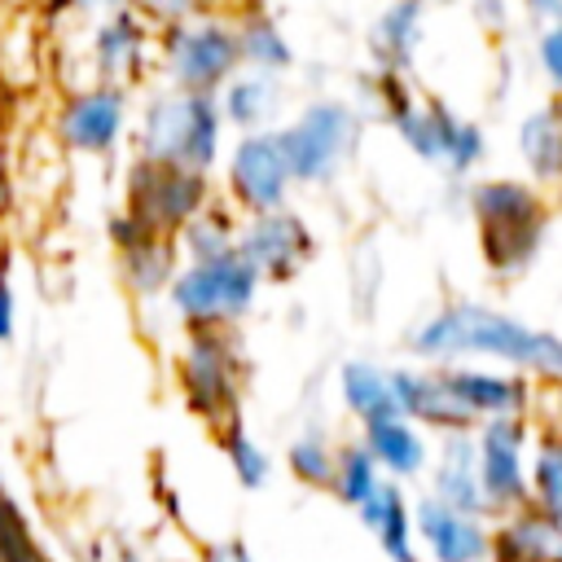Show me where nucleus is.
Wrapping results in <instances>:
<instances>
[{"label":"nucleus","instance_id":"obj_1","mask_svg":"<svg viewBox=\"0 0 562 562\" xmlns=\"http://www.w3.org/2000/svg\"><path fill=\"white\" fill-rule=\"evenodd\" d=\"M408 351L422 364H501L536 378L540 386L562 382V334L527 325L522 316L483 303V299H448L426 312L408 329Z\"/></svg>","mask_w":562,"mask_h":562},{"label":"nucleus","instance_id":"obj_2","mask_svg":"<svg viewBox=\"0 0 562 562\" xmlns=\"http://www.w3.org/2000/svg\"><path fill=\"white\" fill-rule=\"evenodd\" d=\"M364 92H369L373 110L382 114V123L395 132V140L417 162L443 167L457 180H465L470 171L483 167V158H487V132H483V123L457 114L439 97L417 92L408 75L373 70V75H364Z\"/></svg>","mask_w":562,"mask_h":562},{"label":"nucleus","instance_id":"obj_3","mask_svg":"<svg viewBox=\"0 0 562 562\" xmlns=\"http://www.w3.org/2000/svg\"><path fill=\"white\" fill-rule=\"evenodd\" d=\"M465 211L474 220L479 259L492 277L514 281L536 268L549 237V193L527 176H479L465 189Z\"/></svg>","mask_w":562,"mask_h":562},{"label":"nucleus","instance_id":"obj_4","mask_svg":"<svg viewBox=\"0 0 562 562\" xmlns=\"http://www.w3.org/2000/svg\"><path fill=\"white\" fill-rule=\"evenodd\" d=\"M224 149H228V123L220 97L171 83H158L140 97L132 119V154L215 176Z\"/></svg>","mask_w":562,"mask_h":562},{"label":"nucleus","instance_id":"obj_5","mask_svg":"<svg viewBox=\"0 0 562 562\" xmlns=\"http://www.w3.org/2000/svg\"><path fill=\"white\" fill-rule=\"evenodd\" d=\"M277 132H281V145L290 154L294 184L299 189H325L360 154L364 110L347 97H312Z\"/></svg>","mask_w":562,"mask_h":562},{"label":"nucleus","instance_id":"obj_6","mask_svg":"<svg viewBox=\"0 0 562 562\" xmlns=\"http://www.w3.org/2000/svg\"><path fill=\"white\" fill-rule=\"evenodd\" d=\"M171 369H176L180 404L198 422H206L211 430L241 422L246 356L237 347V329H184Z\"/></svg>","mask_w":562,"mask_h":562},{"label":"nucleus","instance_id":"obj_7","mask_svg":"<svg viewBox=\"0 0 562 562\" xmlns=\"http://www.w3.org/2000/svg\"><path fill=\"white\" fill-rule=\"evenodd\" d=\"M263 294V277L233 250L220 259L180 263L162 303L180 329H237Z\"/></svg>","mask_w":562,"mask_h":562},{"label":"nucleus","instance_id":"obj_8","mask_svg":"<svg viewBox=\"0 0 562 562\" xmlns=\"http://www.w3.org/2000/svg\"><path fill=\"white\" fill-rule=\"evenodd\" d=\"M220 198L211 171H193L180 162H158L132 154L119 180V211L158 237H176L202 206Z\"/></svg>","mask_w":562,"mask_h":562},{"label":"nucleus","instance_id":"obj_9","mask_svg":"<svg viewBox=\"0 0 562 562\" xmlns=\"http://www.w3.org/2000/svg\"><path fill=\"white\" fill-rule=\"evenodd\" d=\"M158 79L171 88H189V92H220L237 70V35H233V18L224 9L162 26L158 31V61H154Z\"/></svg>","mask_w":562,"mask_h":562},{"label":"nucleus","instance_id":"obj_10","mask_svg":"<svg viewBox=\"0 0 562 562\" xmlns=\"http://www.w3.org/2000/svg\"><path fill=\"white\" fill-rule=\"evenodd\" d=\"M215 189L220 198L237 211V215H255V211H277L290 206L294 198V167L290 154L281 145V132H237L228 136V149L215 167Z\"/></svg>","mask_w":562,"mask_h":562},{"label":"nucleus","instance_id":"obj_11","mask_svg":"<svg viewBox=\"0 0 562 562\" xmlns=\"http://www.w3.org/2000/svg\"><path fill=\"white\" fill-rule=\"evenodd\" d=\"M136 101L119 83H75L53 110V140L75 158H114L132 136Z\"/></svg>","mask_w":562,"mask_h":562},{"label":"nucleus","instance_id":"obj_12","mask_svg":"<svg viewBox=\"0 0 562 562\" xmlns=\"http://www.w3.org/2000/svg\"><path fill=\"white\" fill-rule=\"evenodd\" d=\"M316 228L312 220L290 202L277 211L241 215L237 228V255L263 277V285H290L316 263Z\"/></svg>","mask_w":562,"mask_h":562},{"label":"nucleus","instance_id":"obj_13","mask_svg":"<svg viewBox=\"0 0 562 562\" xmlns=\"http://www.w3.org/2000/svg\"><path fill=\"white\" fill-rule=\"evenodd\" d=\"M83 57L97 83H119V88H136L149 79L154 61H158V31L132 9H110L97 13L83 40Z\"/></svg>","mask_w":562,"mask_h":562},{"label":"nucleus","instance_id":"obj_14","mask_svg":"<svg viewBox=\"0 0 562 562\" xmlns=\"http://www.w3.org/2000/svg\"><path fill=\"white\" fill-rule=\"evenodd\" d=\"M536 422L531 417H492L474 426L479 483L487 501V518L527 505V457H531Z\"/></svg>","mask_w":562,"mask_h":562},{"label":"nucleus","instance_id":"obj_15","mask_svg":"<svg viewBox=\"0 0 562 562\" xmlns=\"http://www.w3.org/2000/svg\"><path fill=\"white\" fill-rule=\"evenodd\" d=\"M448 391L457 395V404L470 413V422H492V417H536L540 408V382L518 373V369H501V364H479V360H461V364H439Z\"/></svg>","mask_w":562,"mask_h":562},{"label":"nucleus","instance_id":"obj_16","mask_svg":"<svg viewBox=\"0 0 562 562\" xmlns=\"http://www.w3.org/2000/svg\"><path fill=\"white\" fill-rule=\"evenodd\" d=\"M105 237H110V250H114L119 285L140 303L162 299L171 277H176V268H180L176 237H158V233L140 228L132 215H123V211H114L105 220Z\"/></svg>","mask_w":562,"mask_h":562},{"label":"nucleus","instance_id":"obj_17","mask_svg":"<svg viewBox=\"0 0 562 562\" xmlns=\"http://www.w3.org/2000/svg\"><path fill=\"white\" fill-rule=\"evenodd\" d=\"M413 531L430 562H487L492 553V518L452 509L430 492L413 501Z\"/></svg>","mask_w":562,"mask_h":562},{"label":"nucleus","instance_id":"obj_18","mask_svg":"<svg viewBox=\"0 0 562 562\" xmlns=\"http://www.w3.org/2000/svg\"><path fill=\"white\" fill-rule=\"evenodd\" d=\"M391 386H395V404L408 422H417L426 435H457V430H474L470 413L457 404V395L443 382L439 364H395L391 369Z\"/></svg>","mask_w":562,"mask_h":562},{"label":"nucleus","instance_id":"obj_19","mask_svg":"<svg viewBox=\"0 0 562 562\" xmlns=\"http://www.w3.org/2000/svg\"><path fill=\"white\" fill-rule=\"evenodd\" d=\"M426 0H386L364 35V48L373 57V70L391 75H413L417 53L426 44Z\"/></svg>","mask_w":562,"mask_h":562},{"label":"nucleus","instance_id":"obj_20","mask_svg":"<svg viewBox=\"0 0 562 562\" xmlns=\"http://www.w3.org/2000/svg\"><path fill=\"white\" fill-rule=\"evenodd\" d=\"M487 562H562V518L536 509L531 501L496 514Z\"/></svg>","mask_w":562,"mask_h":562},{"label":"nucleus","instance_id":"obj_21","mask_svg":"<svg viewBox=\"0 0 562 562\" xmlns=\"http://www.w3.org/2000/svg\"><path fill=\"white\" fill-rule=\"evenodd\" d=\"M426 479H430L435 501L487 518V501H483V483H479V457H474V430L439 435V448L430 452Z\"/></svg>","mask_w":562,"mask_h":562},{"label":"nucleus","instance_id":"obj_22","mask_svg":"<svg viewBox=\"0 0 562 562\" xmlns=\"http://www.w3.org/2000/svg\"><path fill=\"white\" fill-rule=\"evenodd\" d=\"M514 149L531 184H540L544 193H562V97H549L518 119Z\"/></svg>","mask_w":562,"mask_h":562},{"label":"nucleus","instance_id":"obj_23","mask_svg":"<svg viewBox=\"0 0 562 562\" xmlns=\"http://www.w3.org/2000/svg\"><path fill=\"white\" fill-rule=\"evenodd\" d=\"M228 18H233L241 70H259V75H277V79H285L294 70L299 57H294L290 31L268 4H246V9H237Z\"/></svg>","mask_w":562,"mask_h":562},{"label":"nucleus","instance_id":"obj_24","mask_svg":"<svg viewBox=\"0 0 562 562\" xmlns=\"http://www.w3.org/2000/svg\"><path fill=\"white\" fill-rule=\"evenodd\" d=\"M360 443L373 452V461L382 465V474L395 479V483L422 479L430 470V452H435L430 448V435L417 422H408L404 413L360 426Z\"/></svg>","mask_w":562,"mask_h":562},{"label":"nucleus","instance_id":"obj_25","mask_svg":"<svg viewBox=\"0 0 562 562\" xmlns=\"http://www.w3.org/2000/svg\"><path fill=\"white\" fill-rule=\"evenodd\" d=\"M356 518L378 540V549H382L386 562H422L417 531H413V501H408L404 483L382 479L378 492L356 509Z\"/></svg>","mask_w":562,"mask_h":562},{"label":"nucleus","instance_id":"obj_26","mask_svg":"<svg viewBox=\"0 0 562 562\" xmlns=\"http://www.w3.org/2000/svg\"><path fill=\"white\" fill-rule=\"evenodd\" d=\"M220 110L228 132H268L281 127V110H285V88L277 75H259V70H237L220 92Z\"/></svg>","mask_w":562,"mask_h":562},{"label":"nucleus","instance_id":"obj_27","mask_svg":"<svg viewBox=\"0 0 562 562\" xmlns=\"http://www.w3.org/2000/svg\"><path fill=\"white\" fill-rule=\"evenodd\" d=\"M338 404L351 413L356 426H369V422H382V417H395L400 404H395V386H391V369L378 364V360H364V356H351L338 364Z\"/></svg>","mask_w":562,"mask_h":562},{"label":"nucleus","instance_id":"obj_28","mask_svg":"<svg viewBox=\"0 0 562 562\" xmlns=\"http://www.w3.org/2000/svg\"><path fill=\"white\" fill-rule=\"evenodd\" d=\"M237 228H241V215H237L224 198H215L211 206H202V211L176 233L180 263H198V259L233 255V250H237Z\"/></svg>","mask_w":562,"mask_h":562},{"label":"nucleus","instance_id":"obj_29","mask_svg":"<svg viewBox=\"0 0 562 562\" xmlns=\"http://www.w3.org/2000/svg\"><path fill=\"white\" fill-rule=\"evenodd\" d=\"M527 501L553 518H562V435L536 426L531 457H527Z\"/></svg>","mask_w":562,"mask_h":562},{"label":"nucleus","instance_id":"obj_30","mask_svg":"<svg viewBox=\"0 0 562 562\" xmlns=\"http://www.w3.org/2000/svg\"><path fill=\"white\" fill-rule=\"evenodd\" d=\"M382 479H386L382 465L373 461V452H369L360 439L338 443V461H334V483H329V492H334L347 509H360V505L378 492Z\"/></svg>","mask_w":562,"mask_h":562},{"label":"nucleus","instance_id":"obj_31","mask_svg":"<svg viewBox=\"0 0 562 562\" xmlns=\"http://www.w3.org/2000/svg\"><path fill=\"white\" fill-rule=\"evenodd\" d=\"M215 443H220V452H224L233 479H237L246 492L268 487V479H272V457H268V448L246 430V422H228L224 430H215Z\"/></svg>","mask_w":562,"mask_h":562},{"label":"nucleus","instance_id":"obj_32","mask_svg":"<svg viewBox=\"0 0 562 562\" xmlns=\"http://www.w3.org/2000/svg\"><path fill=\"white\" fill-rule=\"evenodd\" d=\"M334 461H338V443H329L321 430H303L285 443V470L294 483L303 487H316V492H329L334 483Z\"/></svg>","mask_w":562,"mask_h":562},{"label":"nucleus","instance_id":"obj_33","mask_svg":"<svg viewBox=\"0 0 562 562\" xmlns=\"http://www.w3.org/2000/svg\"><path fill=\"white\" fill-rule=\"evenodd\" d=\"M0 562H53L4 483H0Z\"/></svg>","mask_w":562,"mask_h":562},{"label":"nucleus","instance_id":"obj_34","mask_svg":"<svg viewBox=\"0 0 562 562\" xmlns=\"http://www.w3.org/2000/svg\"><path fill=\"white\" fill-rule=\"evenodd\" d=\"M531 53H536V70H540V79L549 83V92L562 97V18L540 22Z\"/></svg>","mask_w":562,"mask_h":562},{"label":"nucleus","instance_id":"obj_35","mask_svg":"<svg viewBox=\"0 0 562 562\" xmlns=\"http://www.w3.org/2000/svg\"><path fill=\"white\" fill-rule=\"evenodd\" d=\"M154 31L162 26H176V22H189V18H202V13H215L220 0H127Z\"/></svg>","mask_w":562,"mask_h":562},{"label":"nucleus","instance_id":"obj_36","mask_svg":"<svg viewBox=\"0 0 562 562\" xmlns=\"http://www.w3.org/2000/svg\"><path fill=\"white\" fill-rule=\"evenodd\" d=\"M13 338H18V285L9 259H0V347H9Z\"/></svg>","mask_w":562,"mask_h":562},{"label":"nucleus","instance_id":"obj_37","mask_svg":"<svg viewBox=\"0 0 562 562\" xmlns=\"http://www.w3.org/2000/svg\"><path fill=\"white\" fill-rule=\"evenodd\" d=\"M13 211H18V176H13V167L0 149V224H9Z\"/></svg>","mask_w":562,"mask_h":562},{"label":"nucleus","instance_id":"obj_38","mask_svg":"<svg viewBox=\"0 0 562 562\" xmlns=\"http://www.w3.org/2000/svg\"><path fill=\"white\" fill-rule=\"evenodd\" d=\"M202 562H255V553L241 540H215V544H202Z\"/></svg>","mask_w":562,"mask_h":562},{"label":"nucleus","instance_id":"obj_39","mask_svg":"<svg viewBox=\"0 0 562 562\" xmlns=\"http://www.w3.org/2000/svg\"><path fill=\"white\" fill-rule=\"evenodd\" d=\"M544 426L562 435V382H549V404H544Z\"/></svg>","mask_w":562,"mask_h":562},{"label":"nucleus","instance_id":"obj_40","mask_svg":"<svg viewBox=\"0 0 562 562\" xmlns=\"http://www.w3.org/2000/svg\"><path fill=\"white\" fill-rule=\"evenodd\" d=\"M536 22H549V18H562V0H518Z\"/></svg>","mask_w":562,"mask_h":562},{"label":"nucleus","instance_id":"obj_41","mask_svg":"<svg viewBox=\"0 0 562 562\" xmlns=\"http://www.w3.org/2000/svg\"><path fill=\"white\" fill-rule=\"evenodd\" d=\"M66 4H70L75 13H92V18H97V13H110V9H123L127 0H66Z\"/></svg>","mask_w":562,"mask_h":562},{"label":"nucleus","instance_id":"obj_42","mask_svg":"<svg viewBox=\"0 0 562 562\" xmlns=\"http://www.w3.org/2000/svg\"><path fill=\"white\" fill-rule=\"evenodd\" d=\"M119 562H140V558H136L132 549H123V558H119Z\"/></svg>","mask_w":562,"mask_h":562}]
</instances>
